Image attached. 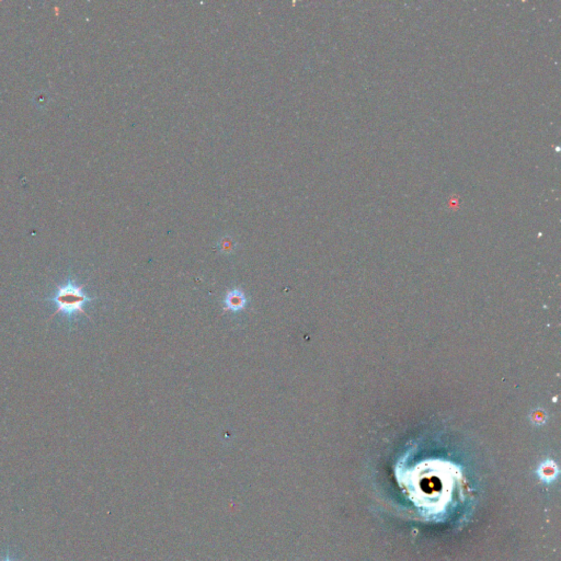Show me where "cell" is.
Returning <instances> with one entry per match:
<instances>
[{
	"label": "cell",
	"mask_w": 561,
	"mask_h": 561,
	"mask_svg": "<svg viewBox=\"0 0 561 561\" xmlns=\"http://www.w3.org/2000/svg\"><path fill=\"white\" fill-rule=\"evenodd\" d=\"M85 285H78V284L69 279L63 285H58L55 294L52 297L44 298V301L52 302L56 305V311L52 315L53 318L57 314H63L68 317L74 316L76 314H86L84 306L92 300V297L87 296L84 293Z\"/></svg>",
	"instance_id": "obj_1"
},
{
	"label": "cell",
	"mask_w": 561,
	"mask_h": 561,
	"mask_svg": "<svg viewBox=\"0 0 561 561\" xmlns=\"http://www.w3.org/2000/svg\"><path fill=\"white\" fill-rule=\"evenodd\" d=\"M245 303H246L245 297L240 292H232L228 294L227 298H226V305H227V308L231 310H238L240 308H243Z\"/></svg>",
	"instance_id": "obj_2"
},
{
	"label": "cell",
	"mask_w": 561,
	"mask_h": 561,
	"mask_svg": "<svg viewBox=\"0 0 561 561\" xmlns=\"http://www.w3.org/2000/svg\"><path fill=\"white\" fill-rule=\"evenodd\" d=\"M539 475L542 476V479L545 480V482H550V480H553L557 476V470L555 466L551 464L544 465L542 466L541 470H539Z\"/></svg>",
	"instance_id": "obj_3"
},
{
	"label": "cell",
	"mask_w": 561,
	"mask_h": 561,
	"mask_svg": "<svg viewBox=\"0 0 561 561\" xmlns=\"http://www.w3.org/2000/svg\"><path fill=\"white\" fill-rule=\"evenodd\" d=\"M0 561H18V560L14 557H12L9 552H7L6 556L3 559H0Z\"/></svg>",
	"instance_id": "obj_4"
}]
</instances>
